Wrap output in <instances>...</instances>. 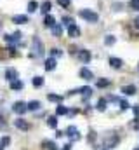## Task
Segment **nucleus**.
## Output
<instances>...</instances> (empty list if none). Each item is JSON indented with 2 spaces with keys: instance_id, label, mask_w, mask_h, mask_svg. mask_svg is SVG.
<instances>
[{
  "instance_id": "nucleus-31",
  "label": "nucleus",
  "mask_w": 139,
  "mask_h": 150,
  "mask_svg": "<svg viewBox=\"0 0 139 150\" xmlns=\"http://www.w3.org/2000/svg\"><path fill=\"white\" fill-rule=\"evenodd\" d=\"M118 103H120V110H129V108H131V105H129L127 100H120Z\"/></svg>"
},
{
  "instance_id": "nucleus-36",
  "label": "nucleus",
  "mask_w": 139,
  "mask_h": 150,
  "mask_svg": "<svg viewBox=\"0 0 139 150\" xmlns=\"http://www.w3.org/2000/svg\"><path fill=\"white\" fill-rule=\"evenodd\" d=\"M58 4L61 7H70V0H58Z\"/></svg>"
},
{
  "instance_id": "nucleus-18",
  "label": "nucleus",
  "mask_w": 139,
  "mask_h": 150,
  "mask_svg": "<svg viewBox=\"0 0 139 150\" xmlns=\"http://www.w3.org/2000/svg\"><path fill=\"white\" fill-rule=\"evenodd\" d=\"M42 147L45 150H58V145H56L54 142H51V140H44V142H42Z\"/></svg>"
},
{
  "instance_id": "nucleus-21",
  "label": "nucleus",
  "mask_w": 139,
  "mask_h": 150,
  "mask_svg": "<svg viewBox=\"0 0 139 150\" xmlns=\"http://www.w3.org/2000/svg\"><path fill=\"white\" fill-rule=\"evenodd\" d=\"M110 84H111V80H110V79H98V80H96V86H98V87H101V89H103V87H108Z\"/></svg>"
},
{
  "instance_id": "nucleus-2",
  "label": "nucleus",
  "mask_w": 139,
  "mask_h": 150,
  "mask_svg": "<svg viewBox=\"0 0 139 150\" xmlns=\"http://www.w3.org/2000/svg\"><path fill=\"white\" fill-rule=\"evenodd\" d=\"M32 56L33 58H40L42 54H44V44H42V40L38 37H33V42H32Z\"/></svg>"
},
{
  "instance_id": "nucleus-46",
  "label": "nucleus",
  "mask_w": 139,
  "mask_h": 150,
  "mask_svg": "<svg viewBox=\"0 0 139 150\" xmlns=\"http://www.w3.org/2000/svg\"><path fill=\"white\" fill-rule=\"evenodd\" d=\"M138 149H139V147H138Z\"/></svg>"
},
{
  "instance_id": "nucleus-42",
  "label": "nucleus",
  "mask_w": 139,
  "mask_h": 150,
  "mask_svg": "<svg viewBox=\"0 0 139 150\" xmlns=\"http://www.w3.org/2000/svg\"><path fill=\"white\" fill-rule=\"evenodd\" d=\"M0 127H5V122H4V119L0 117Z\"/></svg>"
},
{
  "instance_id": "nucleus-16",
  "label": "nucleus",
  "mask_w": 139,
  "mask_h": 150,
  "mask_svg": "<svg viewBox=\"0 0 139 150\" xmlns=\"http://www.w3.org/2000/svg\"><path fill=\"white\" fill-rule=\"evenodd\" d=\"M23 87H25V84H23V80H19V79H16V80L11 82V89H12V91H21Z\"/></svg>"
},
{
  "instance_id": "nucleus-1",
  "label": "nucleus",
  "mask_w": 139,
  "mask_h": 150,
  "mask_svg": "<svg viewBox=\"0 0 139 150\" xmlns=\"http://www.w3.org/2000/svg\"><path fill=\"white\" fill-rule=\"evenodd\" d=\"M78 16H80L82 19L89 21V23H98V19H99L98 12H94L92 9H80V11H78Z\"/></svg>"
},
{
  "instance_id": "nucleus-24",
  "label": "nucleus",
  "mask_w": 139,
  "mask_h": 150,
  "mask_svg": "<svg viewBox=\"0 0 139 150\" xmlns=\"http://www.w3.org/2000/svg\"><path fill=\"white\" fill-rule=\"evenodd\" d=\"M54 23H56V19H54V16H51V14H47V16H45V19H44V25L51 28V26H52Z\"/></svg>"
},
{
  "instance_id": "nucleus-33",
  "label": "nucleus",
  "mask_w": 139,
  "mask_h": 150,
  "mask_svg": "<svg viewBox=\"0 0 139 150\" xmlns=\"http://www.w3.org/2000/svg\"><path fill=\"white\" fill-rule=\"evenodd\" d=\"M129 5H131V9L139 11V0H131V2H129Z\"/></svg>"
},
{
  "instance_id": "nucleus-8",
  "label": "nucleus",
  "mask_w": 139,
  "mask_h": 150,
  "mask_svg": "<svg viewBox=\"0 0 139 150\" xmlns=\"http://www.w3.org/2000/svg\"><path fill=\"white\" fill-rule=\"evenodd\" d=\"M68 37H71V38H78L80 37V28H78L75 23L68 26Z\"/></svg>"
},
{
  "instance_id": "nucleus-3",
  "label": "nucleus",
  "mask_w": 139,
  "mask_h": 150,
  "mask_svg": "<svg viewBox=\"0 0 139 150\" xmlns=\"http://www.w3.org/2000/svg\"><path fill=\"white\" fill-rule=\"evenodd\" d=\"M66 136H68L71 142H77V140H80V131L75 127V126H68L66 127V133H65Z\"/></svg>"
},
{
  "instance_id": "nucleus-43",
  "label": "nucleus",
  "mask_w": 139,
  "mask_h": 150,
  "mask_svg": "<svg viewBox=\"0 0 139 150\" xmlns=\"http://www.w3.org/2000/svg\"><path fill=\"white\" fill-rule=\"evenodd\" d=\"M0 150H4V147H2V145H0Z\"/></svg>"
},
{
  "instance_id": "nucleus-37",
  "label": "nucleus",
  "mask_w": 139,
  "mask_h": 150,
  "mask_svg": "<svg viewBox=\"0 0 139 150\" xmlns=\"http://www.w3.org/2000/svg\"><path fill=\"white\" fill-rule=\"evenodd\" d=\"M132 110H134V115H136V119H139V105H136V107H131Z\"/></svg>"
},
{
  "instance_id": "nucleus-11",
  "label": "nucleus",
  "mask_w": 139,
  "mask_h": 150,
  "mask_svg": "<svg viewBox=\"0 0 139 150\" xmlns=\"http://www.w3.org/2000/svg\"><path fill=\"white\" fill-rule=\"evenodd\" d=\"M122 65H124V61H122L120 58H113V56L110 58V67H111V68L120 70V68H122Z\"/></svg>"
},
{
  "instance_id": "nucleus-34",
  "label": "nucleus",
  "mask_w": 139,
  "mask_h": 150,
  "mask_svg": "<svg viewBox=\"0 0 139 150\" xmlns=\"http://www.w3.org/2000/svg\"><path fill=\"white\" fill-rule=\"evenodd\" d=\"M75 21H73V18H68V16H65L63 18V25H66V26H70V25H73Z\"/></svg>"
},
{
  "instance_id": "nucleus-41",
  "label": "nucleus",
  "mask_w": 139,
  "mask_h": 150,
  "mask_svg": "<svg viewBox=\"0 0 139 150\" xmlns=\"http://www.w3.org/2000/svg\"><path fill=\"white\" fill-rule=\"evenodd\" d=\"M63 150H71V143H66V145L63 147Z\"/></svg>"
},
{
  "instance_id": "nucleus-5",
  "label": "nucleus",
  "mask_w": 139,
  "mask_h": 150,
  "mask_svg": "<svg viewBox=\"0 0 139 150\" xmlns=\"http://www.w3.org/2000/svg\"><path fill=\"white\" fill-rule=\"evenodd\" d=\"M118 142H120V138H118L117 134L108 136V138H104V147H106V149H115V147L118 145Z\"/></svg>"
},
{
  "instance_id": "nucleus-13",
  "label": "nucleus",
  "mask_w": 139,
  "mask_h": 150,
  "mask_svg": "<svg viewBox=\"0 0 139 150\" xmlns=\"http://www.w3.org/2000/svg\"><path fill=\"white\" fill-rule=\"evenodd\" d=\"M5 79H7L9 82L16 80V79H18V70H16V68H7V70H5Z\"/></svg>"
},
{
  "instance_id": "nucleus-28",
  "label": "nucleus",
  "mask_w": 139,
  "mask_h": 150,
  "mask_svg": "<svg viewBox=\"0 0 139 150\" xmlns=\"http://www.w3.org/2000/svg\"><path fill=\"white\" fill-rule=\"evenodd\" d=\"M37 9H38V2L30 0V2H28V12H35Z\"/></svg>"
},
{
  "instance_id": "nucleus-25",
  "label": "nucleus",
  "mask_w": 139,
  "mask_h": 150,
  "mask_svg": "<svg viewBox=\"0 0 139 150\" xmlns=\"http://www.w3.org/2000/svg\"><path fill=\"white\" fill-rule=\"evenodd\" d=\"M96 108H98V112H104V110H106V100H104V98H101V100L96 103Z\"/></svg>"
},
{
  "instance_id": "nucleus-35",
  "label": "nucleus",
  "mask_w": 139,
  "mask_h": 150,
  "mask_svg": "<svg viewBox=\"0 0 139 150\" xmlns=\"http://www.w3.org/2000/svg\"><path fill=\"white\" fill-rule=\"evenodd\" d=\"M9 143H11V138H9V136H4V138H2V142H0V145H2V147H7Z\"/></svg>"
},
{
  "instance_id": "nucleus-39",
  "label": "nucleus",
  "mask_w": 139,
  "mask_h": 150,
  "mask_svg": "<svg viewBox=\"0 0 139 150\" xmlns=\"http://www.w3.org/2000/svg\"><path fill=\"white\" fill-rule=\"evenodd\" d=\"M134 26H136V28L139 30V16L136 18V19H134Z\"/></svg>"
},
{
  "instance_id": "nucleus-6",
  "label": "nucleus",
  "mask_w": 139,
  "mask_h": 150,
  "mask_svg": "<svg viewBox=\"0 0 139 150\" xmlns=\"http://www.w3.org/2000/svg\"><path fill=\"white\" fill-rule=\"evenodd\" d=\"M78 59H80L84 65H87V63L91 61V52H89L87 49H80V51H78Z\"/></svg>"
},
{
  "instance_id": "nucleus-45",
  "label": "nucleus",
  "mask_w": 139,
  "mask_h": 150,
  "mask_svg": "<svg viewBox=\"0 0 139 150\" xmlns=\"http://www.w3.org/2000/svg\"><path fill=\"white\" fill-rule=\"evenodd\" d=\"M104 150H108V149H104Z\"/></svg>"
},
{
  "instance_id": "nucleus-9",
  "label": "nucleus",
  "mask_w": 139,
  "mask_h": 150,
  "mask_svg": "<svg viewBox=\"0 0 139 150\" xmlns=\"http://www.w3.org/2000/svg\"><path fill=\"white\" fill-rule=\"evenodd\" d=\"M14 124H16V127H18V129H21V131H28V129H30V124H28L25 119H21V117H19V119H16V120H14Z\"/></svg>"
},
{
  "instance_id": "nucleus-22",
  "label": "nucleus",
  "mask_w": 139,
  "mask_h": 150,
  "mask_svg": "<svg viewBox=\"0 0 139 150\" xmlns=\"http://www.w3.org/2000/svg\"><path fill=\"white\" fill-rule=\"evenodd\" d=\"M51 9H52V4H51L49 0H47V2H44V4H42V7H40V11H42L44 14H49V12H51Z\"/></svg>"
},
{
  "instance_id": "nucleus-30",
  "label": "nucleus",
  "mask_w": 139,
  "mask_h": 150,
  "mask_svg": "<svg viewBox=\"0 0 139 150\" xmlns=\"http://www.w3.org/2000/svg\"><path fill=\"white\" fill-rule=\"evenodd\" d=\"M115 42H117V38L113 37V35H106V38H104V44L106 45H113Z\"/></svg>"
},
{
  "instance_id": "nucleus-32",
  "label": "nucleus",
  "mask_w": 139,
  "mask_h": 150,
  "mask_svg": "<svg viewBox=\"0 0 139 150\" xmlns=\"http://www.w3.org/2000/svg\"><path fill=\"white\" fill-rule=\"evenodd\" d=\"M61 54V49H51V58H59Z\"/></svg>"
},
{
  "instance_id": "nucleus-19",
  "label": "nucleus",
  "mask_w": 139,
  "mask_h": 150,
  "mask_svg": "<svg viewBox=\"0 0 139 150\" xmlns=\"http://www.w3.org/2000/svg\"><path fill=\"white\" fill-rule=\"evenodd\" d=\"M51 32H52V35H54V37H61L63 28H61V25H56V23H54V25L51 26Z\"/></svg>"
},
{
  "instance_id": "nucleus-7",
  "label": "nucleus",
  "mask_w": 139,
  "mask_h": 150,
  "mask_svg": "<svg viewBox=\"0 0 139 150\" xmlns=\"http://www.w3.org/2000/svg\"><path fill=\"white\" fill-rule=\"evenodd\" d=\"M4 40L7 42V44H16V42H19L21 40V33L19 32H16V33H12V35H4Z\"/></svg>"
},
{
  "instance_id": "nucleus-10",
  "label": "nucleus",
  "mask_w": 139,
  "mask_h": 150,
  "mask_svg": "<svg viewBox=\"0 0 139 150\" xmlns=\"http://www.w3.org/2000/svg\"><path fill=\"white\" fill-rule=\"evenodd\" d=\"M12 23H16V25H25V23H28V16H25V14H16V16H12Z\"/></svg>"
},
{
  "instance_id": "nucleus-44",
  "label": "nucleus",
  "mask_w": 139,
  "mask_h": 150,
  "mask_svg": "<svg viewBox=\"0 0 139 150\" xmlns=\"http://www.w3.org/2000/svg\"><path fill=\"white\" fill-rule=\"evenodd\" d=\"M134 150H139V149H134Z\"/></svg>"
},
{
  "instance_id": "nucleus-47",
  "label": "nucleus",
  "mask_w": 139,
  "mask_h": 150,
  "mask_svg": "<svg viewBox=\"0 0 139 150\" xmlns=\"http://www.w3.org/2000/svg\"><path fill=\"white\" fill-rule=\"evenodd\" d=\"M138 67H139V65H138Z\"/></svg>"
},
{
  "instance_id": "nucleus-40",
  "label": "nucleus",
  "mask_w": 139,
  "mask_h": 150,
  "mask_svg": "<svg viewBox=\"0 0 139 150\" xmlns=\"http://www.w3.org/2000/svg\"><path fill=\"white\" fill-rule=\"evenodd\" d=\"M56 136L61 138V136H65V133H63V131H56Z\"/></svg>"
},
{
  "instance_id": "nucleus-27",
  "label": "nucleus",
  "mask_w": 139,
  "mask_h": 150,
  "mask_svg": "<svg viewBox=\"0 0 139 150\" xmlns=\"http://www.w3.org/2000/svg\"><path fill=\"white\" fill-rule=\"evenodd\" d=\"M28 105V110H32V112H35V110H38L42 105H40V101H30V103H26Z\"/></svg>"
},
{
  "instance_id": "nucleus-15",
  "label": "nucleus",
  "mask_w": 139,
  "mask_h": 150,
  "mask_svg": "<svg viewBox=\"0 0 139 150\" xmlns=\"http://www.w3.org/2000/svg\"><path fill=\"white\" fill-rule=\"evenodd\" d=\"M56 58H49V59H45V70L47 72H52L54 68H56Z\"/></svg>"
},
{
  "instance_id": "nucleus-23",
  "label": "nucleus",
  "mask_w": 139,
  "mask_h": 150,
  "mask_svg": "<svg viewBox=\"0 0 139 150\" xmlns=\"http://www.w3.org/2000/svg\"><path fill=\"white\" fill-rule=\"evenodd\" d=\"M47 100H49V101H54V103H61V101H63V96L51 93V94H47Z\"/></svg>"
},
{
  "instance_id": "nucleus-38",
  "label": "nucleus",
  "mask_w": 139,
  "mask_h": 150,
  "mask_svg": "<svg viewBox=\"0 0 139 150\" xmlns=\"http://www.w3.org/2000/svg\"><path fill=\"white\" fill-rule=\"evenodd\" d=\"M132 127H134V129H139V119H134V122H132Z\"/></svg>"
},
{
  "instance_id": "nucleus-12",
  "label": "nucleus",
  "mask_w": 139,
  "mask_h": 150,
  "mask_svg": "<svg viewBox=\"0 0 139 150\" xmlns=\"http://www.w3.org/2000/svg\"><path fill=\"white\" fill-rule=\"evenodd\" d=\"M122 93L127 94V96H134V94L138 93V87L132 86V84H131V86H124V87H122Z\"/></svg>"
},
{
  "instance_id": "nucleus-17",
  "label": "nucleus",
  "mask_w": 139,
  "mask_h": 150,
  "mask_svg": "<svg viewBox=\"0 0 139 150\" xmlns=\"http://www.w3.org/2000/svg\"><path fill=\"white\" fill-rule=\"evenodd\" d=\"M77 93H80L84 98H89L91 94H92V87H89V86H85V87H80V89H77Z\"/></svg>"
},
{
  "instance_id": "nucleus-29",
  "label": "nucleus",
  "mask_w": 139,
  "mask_h": 150,
  "mask_svg": "<svg viewBox=\"0 0 139 150\" xmlns=\"http://www.w3.org/2000/svg\"><path fill=\"white\" fill-rule=\"evenodd\" d=\"M56 115H68V108L63 107V105H59V107L56 108Z\"/></svg>"
},
{
  "instance_id": "nucleus-14",
  "label": "nucleus",
  "mask_w": 139,
  "mask_h": 150,
  "mask_svg": "<svg viewBox=\"0 0 139 150\" xmlns=\"http://www.w3.org/2000/svg\"><path fill=\"white\" fill-rule=\"evenodd\" d=\"M80 77H82L84 80H92V79H94V74H92L89 68L84 67V68H80Z\"/></svg>"
},
{
  "instance_id": "nucleus-26",
  "label": "nucleus",
  "mask_w": 139,
  "mask_h": 150,
  "mask_svg": "<svg viewBox=\"0 0 139 150\" xmlns=\"http://www.w3.org/2000/svg\"><path fill=\"white\" fill-rule=\"evenodd\" d=\"M32 84H33L35 87H42L44 86V77H33V80H32Z\"/></svg>"
},
{
  "instance_id": "nucleus-20",
  "label": "nucleus",
  "mask_w": 139,
  "mask_h": 150,
  "mask_svg": "<svg viewBox=\"0 0 139 150\" xmlns=\"http://www.w3.org/2000/svg\"><path fill=\"white\" fill-rule=\"evenodd\" d=\"M47 126L52 127V129H56V127H58V115H51V117L47 119Z\"/></svg>"
},
{
  "instance_id": "nucleus-4",
  "label": "nucleus",
  "mask_w": 139,
  "mask_h": 150,
  "mask_svg": "<svg viewBox=\"0 0 139 150\" xmlns=\"http://www.w3.org/2000/svg\"><path fill=\"white\" fill-rule=\"evenodd\" d=\"M12 110L18 113V115H23L25 112H28V105H26L25 101H16V103L12 105Z\"/></svg>"
}]
</instances>
